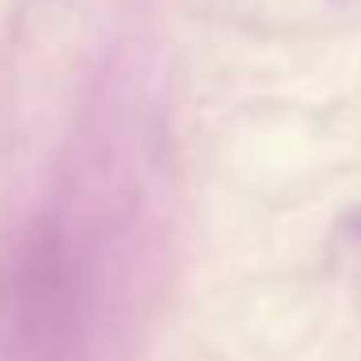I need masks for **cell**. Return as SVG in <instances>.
Wrapping results in <instances>:
<instances>
[{
	"label": "cell",
	"mask_w": 361,
	"mask_h": 361,
	"mask_svg": "<svg viewBox=\"0 0 361 361\" xmlns=\"http://www.w3.org/2000/svg\"><path fill=\"white\" fill-rule=\"evenodd\" d=\"M353 233H357V237H361V210H357V214H353Z\"/></svg>",
	"instance_id": "obj_1"
}]
</instances>
